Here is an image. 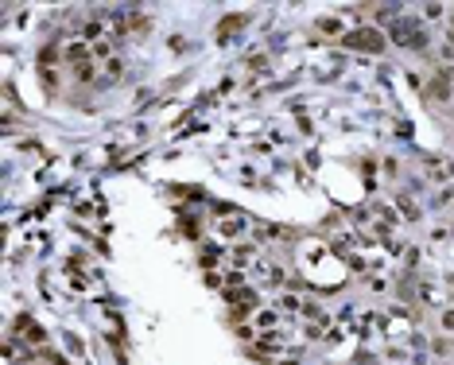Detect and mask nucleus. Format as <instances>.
Wrapping results in <instances>:
<instances>
[{
    "label": "nucleus",
    "instance_id": "20e7f679",
    "mask_svg": "<svg viewBox=\"0 0 454 365\" xmlns=\"http://www.w3.org/2000/svg\"><path fill=\"white\" fill-rule=\"evenodd\" d=\"M318 27H322L326 35H334V31H342V24H338L334 16H326V20H318Z\"/></svg>",
    "mask_w": 454,
    "mask_h": 365
},
{
    "label": "nucleus",
    "instance_id": "f257e3e1",
    "mask_svg": "<svg viewBox=\"0 0 454 365\" xmlns=\"http://www.w3.org/2000/svg\"><path fill=\"white\" fill-rule=\"evenodd\" d=\"M346 43H350V47H369V51H384V39H381L377 31H369V27L357 31V35H350Z\"/></svg>",
    "mask_w": 454,
    "mask_h": 365
},
{
    "label": "nucleus",
    "instance_id": "39448f33",
    "mask_svg": "<svg viewBox=\"0 0 454 365\" xmlns=\"http://www.w3.org/2000/svg\"><path fill=\"white\" fill-rule=\"evenodd\" d=\"M443 322H447V330H454V311H447V315H443Z\"/></svg>",
    "mask_w": 454,
    "mask_h": 365
},
{
    "label": "nucleus",
    "instance_id": "f03ea898",
    "mask_svg": "<svg viewBox=\"0 0 454 365\" xmlns=\"http://www.w3.org/2000/svg\"><path fill=\"white\" fill-rule=\"evenodd\" d=\"M427 86H431V94H435L439 101H447V94H451V90H447V74H435Z\"/></svg>",
    "mask_w": 454,
    "mask_h": 365
},
{
    "label": "nucleus",
    "instance_id": "7ed1b4c3",
    "mask_svg": "<svg viewBox=\"0 0 454 365\" xmlns=\"http://www.w3.org/2000/svg\"><path fill=\"white\" fill-rule=\"evenodd\" d=\"M74 74H78V82H90L94 78V62H74Z\"/></svg>",
    "mask_w": 454,
    "mask_h": 365
}]
</instances>
